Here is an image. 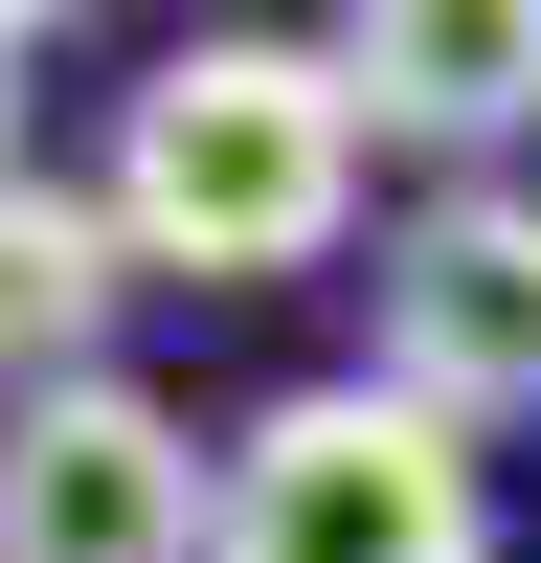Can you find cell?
Segmentation results:
<instances>
[{"label": "cell", "mask_w": 541, "mask_h": 563, "mask_svg": "<svg viewBox=\"0 0 541 563\" xmlns=\"http://www.w3.org/2000/svg\"><path fill=\"white\" fill-rule=\"evenodd\" d=\"M113 225L135 271H180V294H270V271H316L361 225V90L339 45H158L113 113Z\"/></svg>", "instance_id": "1"}, {"label": "cell", "mask_w": 541, "mask_h": 563, "mask_svg": "<svg viewBox=\"0 0 541 563\" xmlns=\"http://www.w3.org/2000/svg\"><path fill=\"white\" fill-rule=\"evenodd\" d=\"M113 294H135V225H113V180H0V406H45V384H90V339H113Z\"/></svg>", "instance_id": "6"}, {"label": "cell", "mask_w": 541, "mask_h": 563, "mask_svg": "<svg viewBox=\"0 0 541 563\" xmlns=\"http://www.w3.org/2000/svg\"><path fill=\"white\" fill-rule=\"evenodd\" d=\"M339 90H361V135H519L541 113V0H361Z\"/></svg>", "instance_id": "5"}, {"label": "cell", "mask_w": 541, "mask_h": 563, "mask_svg": "<svg viewBox=\"0 0 541 563\" xmlns=\"http://www.w3.org/2000/svg\"><path fill=\"white\" fill-rule=\"evenodd\" d=\"M384 384L451 429L541 406V203L519 180H451L429 225H384Z\"/></svg>", "instance_id": "4"}, {"label": "cell", "mask_w": 541, "mask_h": 563, "mask_svg": "<svg viewBox=\"0 0 541 563\" xmlns=\"http://www.w3.org/2000/svg\"><path fill=\"white\" fill-rule=\"evenodd\" d=\"M203 563H496L474 429L406 406L384 361H361V384L249 406V451H225V541H203Z\"/></svg>", "instance_id": "2"}, {"label": "cell", "mask_w": 541, "mask_h": 563, "mask_svg": "<svg viewBox=\"0 0 541 563\" xmlns=\"http://www.w3.org/2000/svg\"><path fill=\"white\" fill-rule=\"evenodd\" d=\"M203 541H225V474L158 384L90 361V384L0 406V563H203Z\"/></svg>", "instance_id": "3"}, {"label": "cell", "mask_w": 541, "mask_h": 563, "mask_svg": "<svg viewBox=\"0 0 541 563\" xmlns=\"http://www.w3.org/2000/svg\"><path fill=\"white\" fill-rule=\"evenodd\" d=\"M0 180H23V23H0Z\"/></svg>", "instance_id": "7"}]
</instances>
